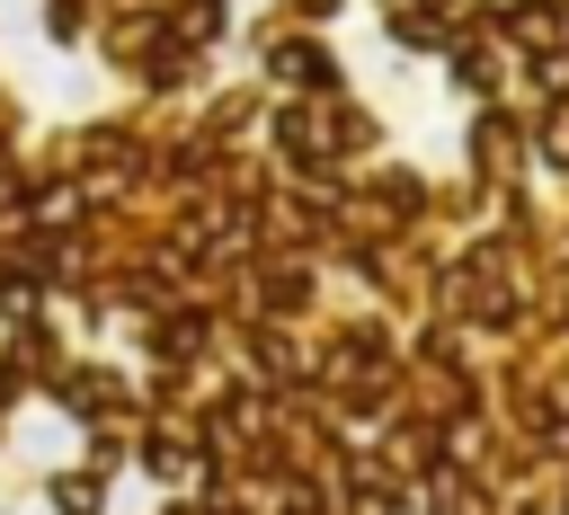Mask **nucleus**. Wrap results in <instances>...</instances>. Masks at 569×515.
<instances>
[{"instance_id": "f257e3e1", "label": "nucleus", "mask_w": 569, "mask_h": 515, "mask_svg": "<svg viewBox=\"0 0 569 515\" xmlns=\"http://www.w3.org/2000/svg\"><path fill=\"white\" fill-rule=\"evenodd\" d=\"M53 497H62V515H98V479H62Z\"/></svg>"}]
</instances>
